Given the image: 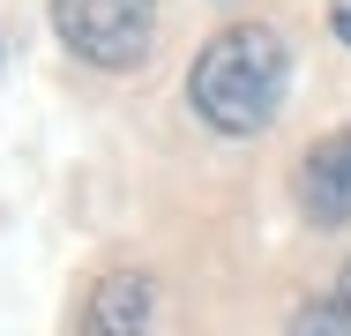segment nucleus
Returning a JSON list of instances; mask_svg holds the SVG:
<instances>
[{
    "label": "nucleus",
    "instance_id": "5",
    "mask_svg": "<svg viewBox=\"0 0 351 336\" xmlns=\"http://www.w3.org/2000/svg\"><path fill=\"white\" fill-rule=\"evenodd\" d=\"M284 336H351V307L344 299H306V307H291Z\"/></svg>",
    "mask_w": 351,
    "mask_h": 336
},
{
    "label": "nucleus",
    "instance_id": "7",
    "mask_svg": "<svg viewBox=\"0 0 351 336\" xmlns=\"http://www.w3.org/2000/svg\"><path fill=\"white\" fill-rule=\"evenodd\" d=\"M337 299H344V307H351V262H344V276H337Z\"/></svg>",
    "mask_w": 351,
    "mask_h": 336
},
{
    "label": "nucleus",
    "instance_id": "3",
    "mask_svg": "<svg viewBox=\"0 0 351 336\" xmlns=\"http://www.w3.org/2000/svg\"><path fill=\"white\" fill-rule=\"evenodd\" d=\"M299 209L314 224H351V128L322 134L299 157Z\"/></svg>",
    "mask_w": 351,
    "mask_h": 336
},
{
    "label": "nucleus",
    "instance_id": "1",
    "mask_svg": "<svg viewBox=\"0 0 351 336\" xmlns=\"http://www.w3.org/2000/svg\"><path fill=\"white\" fill-rule=\"evenodd\" d=\"M284 82H291L284 38L269 23H232V30H217L210 45L195 53V67H187V105L217 134H262L284 112Z\"/></svg>",
    "mask_w": 351,
    "mask_h": 336
},
{
    "label": "nucleus",
    "instance_id": "2",
    "mask_svg": "<svg viewBox=\"0 0 351 336\" xmlns=\"http://www.w3.org/2000/svg\"><path fill=\"white\" fill-rule=\"evenodd\" d=\"M53 30L90 67H142L157 38V0H53Z\"/></svg>",
    "mask_w": 351,
    "mask_h": 336
},
{
    "label": "nucleus",
    "instance_id": "4",
    "mask_svg": "<svg viewBox=\"0 0 351 336\" xmlns=\"http://www.w3.org/2000/svg\"><path fill=\"white\" fill-rule=\"evenodd\" d=\"M149 307H157L149 276L120 269V276H105V284L90 291V314H82V329H90V336H142V329H149Z\"/></svg>",
    "mask_w": 351,
    "mask_h": 336
},
{
    "label": "nucleus",
    "instance_id": "6",
    "mask_svg": "<svg viewBox=\"0 0 351 336\" xmlns=\"http://www.w3.org/2000/svg\"><path fill=\"white\" fill-rule=\"evenodd\" d=\"M329 30H337V38L351 45V0H329Z\"/></svg>",
    "mask_w": 351,
    "mask_h": 336
}]
</instances>
